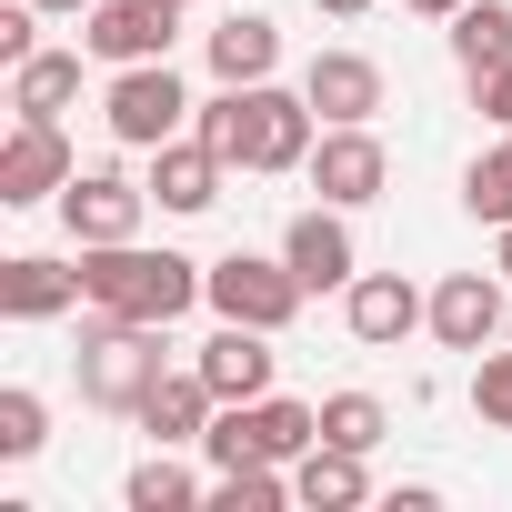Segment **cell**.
<instances>
[{
    "mask_svg": "<svg viewBox=\"0 0 512 512\" xmlns=\"http://www.w3.org/2000/svg\"><path fill=\"white\" fill-rule=\"evenodd\" d=\"M312 11H322V21H362V11H372V0H312Z\"/></svg>",
    "mask_w": 512,
    "mask_h": 512,
    "instance_id": "4dcf8cb0",
    "label": "cell"
},
{
    "mask_svg": "<svg viewBox=\"0 0 512 512\" xmlns=\"http://www.w3.org/2000/svg\"><path fill=\"white\" fill-rule=\"evenodd\" d=\"M372 452H342V442H312L302 462H292V502L302 512H362L372 502V472H362Z\"/></svg>",
    "mask_w": 512,
    "mask_h": 512,
    "instance_id": "ffe728a7",
    "label": "cell"
},
{
    "mask_svg": "<svg viewBox=\"0 0 512 512\" xmlns=\"http://www.w3.org/2000/svg\"><path fill=\"white\" fill-rule=\"evenodd\" d=\"M171 31H181L171 0H91V11H81V51L111 61V71H131V61H171Z\"/></svg>",
    "mask_w": 512,
    "mask_h": 512,
    "instance_id": "8fae6325",
    "label": "cell"
},
{
    "mask_svg": "<svg viewBox=\"0 0 512 512\" xmlns=\"http://www.w3.org/2000/svg\"><path fill=\"white\" fill-rule=\"evenodd\" d=\"M452 61H462V81L512 61V0H462L452 11Z\"/></svg>",
    "mask_w": 512,
    "mask_h": 512,
    "instance_id": "603a6c76",
    "label": "cell"
},
{
    "mask_svg": "<svg viewBox=\"0 0 512 512\" xmlns=\"http://www.w3.org/2000/svg\"><path fill=\"white\" fill-rule=\"evenodd\" d=\"M342 322H352L362 352H402L412 332H432V292L402 282V272H362V282L342 292Z\"/></svg>",
    "mask_w": 512,
    "mask_h": 512,
    "instance_id": "7c38bea8",
    "label": "cell"
},
{
    "mask_svg": "<svg viewBox=\"0 0 512 512\" xmlns=\"http://www.w3.org/2000/svg\"><path fill=\"white\" fill-rule=\"evenodd\" d=\"M302 101L322 121H372L382 111V61L372 51H312L302 61Z\"/></svg>",
    "mask_w": 512,
    "mask_h": 512,
    "instance_id": "2e32d148",
    "label": "cell"
},
{
    "mask_svg": "<svg viewBox=\"0 0 512 512\" xmlns=\"http://www.w3.org/2000/svg\"><path fill=\"white\" fill-rule=\"evenodd\" d=\"M211 412H221V392H211L201 372H161V382L141 392V412H131V422H141L151 442H171V452H181V442H201V432H211Z\"/></svg>",
    "mask_w": 512,
    "mask_h": 512,
    "instance_id": "d6986e66",
    "label": "cell"
},
{
    "mask_svg": "<svg viewBox=\"0 0 512 512\" xmlns=\"http://www.w3.org/2000/svg\"><path fill=\"white\" fill-rule=\"evenodd\" d=\"M121 502H131V512H201V502H211V482H201L171 442H151V462H131Z\"/></svg>",
    "mask_w": 512,
    "mask_h": 512,
    "instance_id": "7402d4cb",
    "label": "cell"
},
{
    "mask_svg": "<svg viewBox=\"0 0 512 512\" xmlns=\"http://www.w3.org/2000/svg\"><path fill=\"white\" fill-rule=\"evenodd\" d=\"M201 51H211V81H272V71H282L272 11H221V21L201 31Z\"/></svg>",
    "mask_w": 512,
    "mask_h": 512,
    "instance_id": "ac0fdd59",
    "label": "cell"
},
{
    "mask_svg": "<svg viewBox=\"0 0 512 512\" xmlns=\"http://www.w3.org/2000/svg\"><path fill=\"white\" fill-rule=\"evenodd\" d=\"M41 442H51V402L31 382H11V392H0V462H31Z\"/></svg>",
    "mask_w": 512,
    "mask_h": 512,
    "instance_id": "4316f807",
    "label": "cell"
},
{
    "mask_svg": "<svg viewBox=\"0 0 512 512\" xmlns=\"http://www.w3.org/2000/svg\"><path fill=\"white\" fill-rule=\"evenodd\" d=\"M171 11H191V0H171Z\"/></svg>",
    "mask_w": 512,
    "mask_h": 512,
    "instance_id": "e575fe53",
    "label": "cell"
},
{
    "mask_svg": "<svg viewBox=\"0 0 512 512\" xmlns=\"http://www.w3.org/2000/svg\"><path fill=\"white\" fill-rule=\"evenodd\" d=\"M402 11H412V21H452V11H462V0H402Z\"/></svg>",
    "mask_w": 512,
    "mask_h": 512,
    "instance_id": "1f68e13d",
    "label": "cell"
},
{
    "mask_svg": "<svg viewBox=\"0 0 512 512\" xmlns=\"http://www.w3.org/2000/svg\"><path fill=\"white\" fill-rule=\"evenodd\" d=\"M472 111H482V121H502V131H512V61H502V71H482V81H472Z\"/></svg>",
    "mask_w": 512,
    "mask_h": 512,
    "instance_id": "f546056e",
    "label": "cell"
},
{
    "mask_svg": "<svg viewBox=\"0 0 512 512\" xmlns=\"http://www.w3.org/2000/svg\"><path fill=\"white\" fill-rule=\"evenodd\" d=\"M141 181H151V201H161L171 221H201V211L221 201L231 161H221V151H211L201 131H181V141H161V151H151V171H141Z\"/></svg>",
    "mask_w": 512,
    "mask_h": 512,
    "instance_id": "4fadbf2b",
    "label": "cell"
},
{
    "mask_svg": "<svg viewBox=\"0 0 512 512\" xmlns=\"http://www.w3.org/2000/svg\"><path fill=\"white\" fill-rule=\"evenodd\" d=\"M292 502V462H231L211 472V512H282Z\"/></svg>",
    "mask_w": 512,
    "mask_h": 512,
    "instance_id": "cb8c5ba5",
    "label": "cell"
},
{
    "mask_svg": "<svg viewBox=\"0 0 512 512\" xmlns=\"http://www.w3.org/2000/svg\"><path fill=\"white\" fill-rule=\"evenodd\" d=\"M31 51H41V0H11V11H0V61L21 71Z\"/></svg>",
    "mask_w": 512,
    "mask_h": 512,
    "instance_id": "f1b7e54d",
    "label": "cell"
},
{
    "mask_svg": "<svg viewBox=\"0 0 512 512\" xmlns=\"http://www.w3.org/2000/svg\"><path fill=\"white\" fill-rule=\"evenodd\" d=\"M81 101V51H31L11 71V121H61Z\"/></svg>",
    "mask_w": 512,
    "mask_h": 512,
    "instance_id": "44dd1931",
    "label": "cell"
},
{
    "mask_svg": "<svg viewBox=\"0 0 512 512\" xmlns=\"http://www.w3.org/2000/svg\"><path fill=\"white\" fill-rule=\"evenodd\" d=\"M322 442L382 452V442H392V402H382V392H332V402H322Z\"/></svg>",
    "mask_w": 512,
    "mask_h": 512,
    "instance_id": "d4e9b609",
    "label": "cell"
},
{
    "mask_svg": "<svg viewBox=\"0 0 512 512\" xmlns=\"http://www.w3.org/2000/svg\"><path fill=\"white\" fill-rule=\"evenodd\" d=\"M282 262L302 272V292H352V282H362L352 211H342V201H312V211H292V231H282Z\"/></svg>",
    "mask_w": 512,
    "mask_h": 512,
    "instance_id": "30bf717a",
    "label": "cell"
},
{
    "mask_svg": "<svg viewBox=\"0 0 512 512\" xmlns=\"http://www.w3.org/2000/svg\"><path fill=\"white\" fill-rule=\"evenodd\" d=\"M141 221H151V181H131V171H71V191H61V231H71V251H91V241H141Z\"/></svg>",
    "mask_w": 512,
    "mask_h": 512,
    "instance_id": "ba28073f",
    "label": "cell"
},
{
    "mask_svg": "<svg viewBox=\"0 0 512 512\" xmlns=\"http://www.w3.org/2000/svg\"><path fill=\"white\" fill-rule=\"evenodd\" d=\"M312 442H322V412H312V402L262 392V402H221V412H211L201 462H211V472H231V462H302Z\"/></svg>",
    "mask_w": 512,
    "mask_h": 512,
    "instance_id": "277c9868",
    "label": "cell"
},
{
    "mask_svg": "<svg viewBox=\"0 0 512 512\" xmlns=\"http://www.w3.org/2000/svg\"><path fill=\"white\" fill-rule=\"evenodd\" d=\"M432 342L442 352H492L502 342V282L492 272H442L432 282Z\"/></svg>",
    "mask_w": 512,
    "mask_h": 512,
    "instance_id": "9a60e30c",
    "label": "cell"
},
{
    "mask_svg": "<svg viewBox=\"0 0 512 512\" xmlns=\"http://www.w3.org/2000/svg\"><path fill=\"white\" fill-rule=\"evenodd\" d=\"M161 332H171V322H121V312H91V322H81V352H71L81 402L131 422V412H141V392L171 372V362H161Z\"/></svg>",
    "mask_w": 512,
    "mask_h": 512,
    "instance_id": "3957f363",
    "label": "cell"
},
{
    "mask_svg": "<svg viewBox=\"0 0 512 512\" xmlns=\"http://www.w3.org/2000/svg\"><path fill=\"white\" fill-rule=\"evenodd\" d=\"M302 181H312L322 201L362 211V201H382V181H392V151H382V131H372V121H322V141H312Z\"/></svg>",
    "mask_w": 512,
    "mask_h": 512,
    "instance_id": "52a82bcc",
    "label": "cell"
},
{
    "mask_svg": "<svg viewBox=\"0 0 512 512\" xmlns=\"http://www.w3.org/2000/svg\"><path fill=\"white\" fill-rule=\"evenodd\" d=\"M191 111H201V101L181 91L171 61H131V71H111V91H101V121H111L121 151H161V141H181Z\"/></svg>",
    "mask_w": 512,
    "mask_h": 512,
    "instance_id": "8992f818",
    "label": "cell"
},
{
    "mask_svg": "<svg viewBox=\"0 0 512 512\" xmlns=\"http://www.w3.org/2000/svg\"><path fill=\"white\" fill-rule=\"evenodd\" d=\"M41 11H71V21H81V11H91V0H41Z\"/></svg>",
    "mask_w": 512,
    "mask_h": 512,
    "instance_id": "836d02e7",
    "label": "cell"
},
{
    "mask_svg": "<svg viewBox=\"0 0 512 512\" xmlns=\"http://www.w3.org/2000/svg\"><path fill=\"white\" fill-rule=\"evenodd\" d=\"M191 131H201L231 171H302L312 141H322V111H312L302 91H282V81H221V91L191 111Z\"/></svg>",
    "mask_w": 512,
    "mask_h": 512,
    "instance_id": "6da1fadb",
    "label": "cell"
},
{
    "mask_svg": "<svg viewBox=\"0 0 512 512\" xmlns=\"http://www.w3.org/2000/svg\"><path fill=\"white\" fill-rule=\"evenodd\" d=\"M71 131L61 121H11V141H0V211H41L71 191Z\"/></svg>",
    "mask_w": 512,
    "mask_h": 512,
    "instance_id": "9c48e42d",
    "label": "cell"
},
{
    "mask_svg": "<svg viewBox=\"0 0 512 512\" xmlns=\"http://www.w3.org/2000/svg\"><path fill=\"white\" fill-rule=\"evenodd\" d=\"M282 332H251V322H221L201 352H191V372L221 392V402H262L272 392V372H282V352H272Z\"/></svg>",
    "mask_w": 512,
    "mask_h": 512,
    "instance_id": "5bb4252c",
    "label": "cell"
},
{
    "mask_svg": "<svg viewBox=\"0 0 512 512\" xmlns=\"http://www.w3.org/2000/svg\"><path fill=\"white\" fill-rule=\"evenodd\" d=\"M462 211L492 221V231L512 221V131H502L492 151H472V171H462Z\"/></svg>",
    "mask_w": 512,
    "mask_h": 512,
    "instance_id": "484cf974",
    "label": "cell"
},
{
    "mask_svg": "<svg viewBox=\"0 0 512 512\" xmlns=\"http://www.w3.org/2000/svg\"><path fill=\"white\" fill-rule=\"evenodd\" d=\"M0 312H11V322H61V312H81V262L11 251V262H0Z\"/></svg>",
    "mask_w": 512,
    "mask_h": 512,
    "instance_id": "e0dca14e",
    "label": "cell"
},
{
    "mask_svg": "<svg viewBox=\"0 0 512 512\" xmlns=\"http://www.w3.org/2000/svg\"><path fill=\"white\" fill-rule=\"evenodd\" d=\"M201 292H211V262H191V251H151V241H91L81 251V312L181 322Z\"/></svg>",
    "mask_w": 512,
    "mask_h": 512,
    "instance_id": "7a4b0ae2",
    "label": "cell"
},
{
    "mask_svg": "<svg viewBox=\"0 0 512 512\" xmlns=\"http://www.w3.org/2000/svg\"><path fill=\"white\" fill-rule=\"evenodd\" d=\"M472 412H482V432H512V352L502 342L472 352Z\"/></svg>",
    "mask_w": 512,
    "mask_h": 512,
    "instance_id": "83f0119b",
    "label": "cell"
},
{
    "mask_svg": "<svg viewBox=\"0 0 512 512\" xmlns=\"http://www.w3.org/2000/svg\"><path fill=\"white\" fill-rule=\"evenodd\" d=\"M211 322H251V332H292L302 322V272L282 262V251H221V262H211Z\"/></svg>",
    "mask_w": 512,
    "mask_h": 512,
    "instance_id": "5b68a950",
    "label": "cell"
},
{
    "mask_svg": "<svg viewBox=\"0 0 512 512\" xmlns=\"http://www.w3.org/2000/svg\"><path fill=\"white\" fill-rule=\"evenodd\" d=\"M492 241H502V251H492V272H502V282H512V221H502V231H492Z\"/></svg>",
    "mask_w": 512,
    "mask_h": 512,
    "instance_id": "d6a6232c",
    "label": "cell"
}]
</instances>
